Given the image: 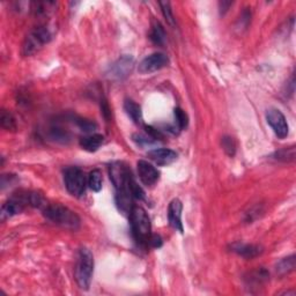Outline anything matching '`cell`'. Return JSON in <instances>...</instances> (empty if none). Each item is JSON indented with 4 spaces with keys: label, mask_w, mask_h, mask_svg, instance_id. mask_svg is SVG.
Here are the masks:
<instances>
[{
    "label": "cell",
    "mask_w": 296,
    "mask_h": 296,
    "mask_svg": "<svg viewBox=\"0 0 296 296\" xmlns=\"http://www.w3.org/2000/svg\"><path fill=\"white\" fill-rule=\"evenodd\" d=\"M43 215L51 221L52 223L57 224L71 231H77L80 227V219L79 216L71 211L67 207L60 204H48L43 211Z\"/></svg>",
    "instance_id": "1"
},
{
    "label": "cell",
    "mask_w": 296,
    "mask_h": 296,
    "mask_svg": "<svg viewBox=\"0 0 296 296\" xmlns=\"http://www.w3.org/2000/svg\"><path fill=\"white\" fill-rule=\"evenodd\" d=\"M133 67H134L133 57L124 55L110 66L107 72V76L109 79H112V80H123V79L130 76Z\"/></svg>",
    "instance_id": "7"
},
{
    "label": "cell",
    "mask_w": 296,
    "mask_h": 296,
    "mask_svg": "<svg viewBox=\"0 0 296 296\" xmlns=\"http://www.w3.org/2000/svg\"><path fill=\"white\" fill-rule=\"evenodd\" d=\"M130 223L134 240L141 245L148 244L151 237V220L148 214L140 206H133L130 212Z\"/></svg>",
    "instance_id": "2"
},
{
    "label": "cell",
    "mask_w": 296,
    "mask_h": 296,
    "mask_svg": "<svg viewBox=\"0 0 296 296\" xmlns=\"http://www.w3.org/2000/svg\"><path fill=\"white\" fill-rule=\"evenodd\" d=\"M132 138H133V141L138 146H147V145H152L154 143H156V139L152 138L151 135L146 136L141 134H133Z\"/></svg>",
    "instance_id": "27"
},
{
    "label": "cell",
    "mask_w": 296,
    "mask_h": 296,
    "mask_svg": "<svg viewBox=\"0 0 296 296\" xmlns=\"http://www.w3.org/2000/svg\"><path fill=\"white\" fill-rule=\"evenodd\" d=\"M222 148L224 149V152H226L229 156H233L234 154L236 152V144L235 141H234L233 138L231 136H223L222 138Z\"/></svg>",
    "instance_id": "25"
},
{
    "label": "cell",
    "mask_w": 296,
    "mask_h": 296,
    "mask_svg": "<svg viewBox=\"0 0 296 296\" xmlns=\"http://www.w3.org/2000/svg\"><path fill=\"white\" fill-rule=\"evenodd\" d=\"M88 185L94 192H100L102 190V172L99 169H94L89 172V176H88Z\"/></svg>",
    "instance_id": "19"
},
{
    "label": "cell",
    "mask_w": 296,
    "mask_h": 296,
    "mask_svg": "<svg viewBox=\"0 0 296 296\" xmlns=\"http://www.w3.org/2000/svg\"><path fill=\"white\" fill-rule=\"evenodd\" d=\"M26 205L27 204H26L22 194L8 199L6 202H4V205L2 206V211H0L2 221H6L7 219H11L12 216L20 214L21 212L25 210Z\"/></svg>",
    "instance_id": "11"
},
{
    "label": "cell",
    "mask_w": 296,
    "mask_h": 296,
    "mask_svg": "<svg viewBox=\"0 0 296 296\" xmlns=\"http://www.w3.org/2000/svg\"><path fill=\"white\" fill-rule=\"evenodd\" d=\"M148 244H151L153 248H160L162 245V238L154 234V235H151V237H149Z\"/></svg>",
    "instance_id": "28"
},
{
    "label": "cell",
    "mask_w": 296,
    "mask_h": 296,
    "mask_svg": "<svg viewBox=\"0 0 296 296\" xmlns=\"http://www.w3.org/2000/svg\"><path fill=\"white\" fill-rule=\"evenodd\" d=\"M51 33L47 27H37L30 32L22 44V55L33 56L50 42Z\"/></svg>",
    "instance_id": "4"
},
{
    "label": "cell",
    "mask_w": 296,
    "mask_h": 296,
    "mask_svg": "<svg viewBox=\"0 0 296 296\" xmlns=\"http://www.w3.org/2000/svg\"><path fill=\"white\" fill-rule=\"evenodd\" d=\"M101 109H102V113H103V116L105 119H109L110 118V109H109V105L107 103V101L103 100V101H101Z\"/></svg>",
    "instance_id": "29"
},
{
    "label": "cell",
    "mask_w": 296,
    "mask_h": 296,
    "mask_svg": "<svg viewBox=\"0 0 296 296\" xmlns=\"http://www.w3.org/2000/svg\"><path fill=\"white\" fill-rule=\"evenodd\" d=\"M168 64H169V58H168L167 55L161 54V52H155V54L145 57L140 61L139 72L143 74H149L166 67Z\"/></svg>",
    "instance_id": "9"
},
{
    "label": "cell",
    "mask_w": 296,
    "mask_h": 296,
    "mask_svg": "<svg viewBox=\"0 0 296 296\" xmlns=\"http://www.w3.org/2000/svg\"><path fill=\"white\" fill-rule=\"evenodd\" d=\"M266 121L267 124L271 126V129L275 132L278 138L284 139L288 135L289 132L288 123H287L286 117L280 110L269 109L266 113Z\"/></svg>",
    "instance_id": "8"
},
{
    "label": "cell",
    "mask_w": 296,
    "mask_h": 296,
    "mask_svg": "<svg viewBox=\"0 0 296 296\" xmlns=\"http://www.w3.org/2000/svg\"><path fill=\"white\" fill-rule=\"evenodd\" d=\"M138 175L140 180L146 187H153L160 178V172L156 168L144 160L138 162Z\"/></svg>",
    "instance_id": "10"
},
{
    "label": "cell",
    "mask_w": 296,
    "mask_h": 296,
    "mask_svg": "<svg viewBox=\"0 0 296 296\" xmlns=\"http://www.w3.org/2000/svg\"><path fill=\"white\" fill-rule=\"evenodd\" d=\"M232 2H222V3H220V10H221V13L222 14H224L228 11V8L232 6Z\"/></svg>",
    "instance_id": "30"
},
{
    "label": "cell",
    "mask_w": 296,
    "mask_h": 296,
    "mask_svg": "<svg viewBox=\"0 0 296 296\" xmlns=\"http://www.w3.org/2000/svg\"><path fill=\"white\" fill-rule=\"evenodd\" d=\"M93 275H94V256L89 249L81 248L79 250L76 265V280L81 289H89Z\"/></svg>",
    "instance_id": "3"
},
{
    "label": "cell",
    "mask_w": 296,
    "mask_h": 296,
    "mask_svg": "<svg viewBox=\"0 0 296 296\" xmlns=\"http://www.w3.org/2000/svg\"><path fill=\"white\" fill-rule=\"evenodd\" d=\"M77 125L79 126V129L81 131L86 132V133H92L93 131H95L97 125L94 122L88 121V119H83V118H77Z\"/></svg>",
    "instance_id": "24"
},
{
    "label": "cell",
    "mask_w": 296,
    "mask_h": 296,
    "mask_svg": "<svg viewBox=\"0 0 296 296\" xmlns=\"http://www.w3.org/2000/svg\"><path fill=\"white\" fill-rule=\"evenodd\" d=\"M64 183L67 191L74 197H81L86 190V177L78 167H70L64 171Z\"/></svg>",
    "instance_id": "5"
},
{
    "label": "cell",
    "mask_w": 296,
    "mask_h": 296,
    "mask_svg": "<svg viewBox=\"0 0 296 296\" xmlns=\"http://www.w3.org/2000/svg\"><path fill=\"white\" fill-rule=\"evenodd\" d=\"M275 158L278 161H284V162H290L295 160V147H288L284 148L281 151L277 152L275 154Z\"/></svg>",
    "instance_id": "21"
},
{
    "label": "cell",
    "mask_w": 296,
    "mask_h": 296,
    "mask_svg": "<svg viewBox=\"0 0 296 296\" xmlns=\"http://www.w3.org/2000/svg\"><path fill=\"white\" fill-rule=\"evenodd\" d=\"M0 122H2L3 129L6 131H15L16 130V121L13 117L11 112H7L6 110H3L2 117H0Z\"/></svg>",
    "instance_id": "20"
},
{
    "label": "cell",
    "mask_w": 296,
    "mask_h": 296,
    "mask_svg": "<svg viewBox=\"0 0 296 296\" xmlns=\"http://www.w3.org/2000/svg\"><path fill=\"white\" fill-rule=\"evenodd\" d=\"M109 176L116 192L130 190L132 177L131 170L123 162H113L109 167Z\"/></svg>",
    "instance_id": "6"
},
{
    "label": "cell",
    "mask_w": 296,
    "mask_h": 296,
    "mask_svg": "<svg viewBox=\"0 0 296 296\" xmlns=\"http://www.w3.org/2000/svg\"><path fill=\"white\" fill-rule=\"evenodd\" d=\"M182 210L183 205L179 199H174L170 201L169 207H168V220L171 228L175 231L179 232L180 234L184 233L183 222H182Z\"/></svg>",
    "instance_id": "12"
},
{
    "label": "cell",
    "mask_w": 296,
    "mask_h": 296,
    "mask_svg": "<svg viewBox=\"0 0 296 296\" xmlns=\"http://www.w3.org/2000/svg\"><path fill=\"white\" fill-rule=\"evenodd\" d=\"M174 116H175L176 125H177L179 130H183L188 126L189 118H188V115L185 113L184 110H182L180 108H176L174 110Z\"/></svg>",
    "instance_id": "22"
},
{
    "label": "cell",
    "mask_w": 296,
    "mask_h": 296,
    "mask_svg": "<svg viewBox=\"0 0 296 296\" xmlns=\"http://www.w3.org/2000/svg\"><path fill=\"white\" fill-rule=\"evenodd\" d=\"M294 268H295V256L294 255H291L289 256V257L280 260L276 267L277 273L279 276L288 275L289 272L294 271Z\"/></svg>",
    "instance_id": "18"
},
{
    "label": "cell",
    "mask_w": 296,
    "mask_h": 296,
    "mask_svg": "<svg viewBox=\"0 0 296 296\" xmlns=\"http://www.w3.org/2000/svg\"><path fill=\"white\" fill-rule=\"evenodd\" d=\"M158 5H160V7H161L162 14H163V16H165L166 21L170 26H172V27H174V26H175V19H174V14H172L170 3L169 2H160V3H158Z\"/></svg>",
    "instance_id": "23"
},
{
    "label": "cell",
    "mask_w": 296,
    "mask_h": 296,
    "mask_svg": "<svg viewBox=\"0 0 296 296\" xmlns=\"http://www.w3.org/2000/svg\"><path fill=\"white\" fill-rule=\"evenodd\" d=\"M148 157L158 166H168L177 160V153L169 148H156L148 152Z\"/></svg>",
    "instance_id": "13"
},
{
    "label": "cell",
    "mask_w": 296,
    "mask_h": 296,
    "mask_svg": "<svg viewBox=\"0 0 296 296\" xmlns=\"http://www.w3.org/2000/svg\"><path fill=\"white\" fill-rule=\"evenodd\" d=\"M124 110L127 113V116H129L134 123H136V124L143 123V111H141V107L138 103H135L134 101L126 100L124 102Z\"/></svg>",
    "instance_id": "16"
},
{
    "label": "cell",
    "mask_w": 296,
    "mask_h": 296,
    "mask_svg": "<svg viewBox=\"0 0 296 296\" xmlns=\"http://www.w3.org/2000/svg\"><path fill=\"white\" fill-rule=\"evenodd\" d=\"M130 191H131L132 197L135 198V199L145 200L144 190L139 187L138 183H136L133 178H132L131 182H130Z\"/></svg>",
    "instance_id": "26"
},
{
    "label": "cell",
    "mask_w": 296,
    "mask_h": 296,
    "mask_svg": "<svg viewBox=\"0 0 296 296\" xmlns=\"http://www.w3.org/2000/svg\"><path fill=\"white\" fill-rule=\"evenodd\" d=\"M231 249L233 253L237 254L243 258L251 259L255 258L262 254V249L258 245L254 244H245V243H234L231 245Z\"/></svg>",
    "instance_id": "14"
},
{
    "label": "cell",
    "mask_w": 296,
    "mask_h": 296,
    "mask_svg": "<svg viewBox=\"0 0 296 296\" xmlns=\"http://www.w3.org/2000/svg\"><path fill=\"white\" fill-rule=\"evenodd\" d=\"M104 143V136L102 134H89L82 136L80 139V146L85 151L93 153L96 152Z\"/></svg>",
    "instance_id": "15"
},
{
    "label": "cell",
    "mask_w": 296,
    "mask_h": 296,
    "mask_svg": "<svg viewBox=\"0 0 296 296\" xmlns=\"http://www.w3.org/2000/svg\"><path fill=\"white\" fill-rule=\"evenodd\" d=\"M149 37H151V41L156 44V45H163V44L166 43V32H165V28H163V26L160 24L158 21H154L153 25H152V30H151V35H149Z\"/></svg>",
    "instance_id": "17"
}]
</instances>
